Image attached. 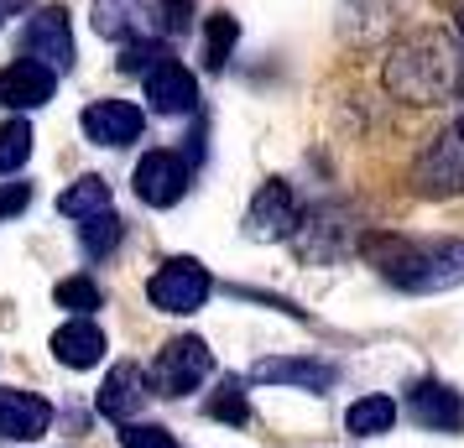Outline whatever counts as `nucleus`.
I'll return each mask as SVG.
<instances>
[{"instance_id":"nucleus-22","label":"nucleus","mask_w":464,"mask_h":448,"mask_svg":"<svg viewBox=\"0 0 464 448\" xmlns=\"http://www.w3.org/2000/svg\"><path fill=\"white\" fill-rule=\"evenodd\" d=\"M26 157H32V126L16 115V120H5V126H0V177L22 172Z\"/></svg>"},{"instance_id":"nucleus-5","label":"nucleus","mask_w":464,"mask_h":448,"mask_svg":"<svg viewBox=\"0 0 464 448\" xmlns=\"http://www.w3.org/2000/svg\"><path fill=\"white\" fill-rule=\"evenodd\" d=\"M209 370H214V355L198 334L168 339L157 365H151V391L157 396H188V391H198V386L209 381Z\"/></svg>"},{"instance_id":"nucleus-21","label":"nucleus","mask_w":464,"mask_h":448,"mask_svg":"<svg viewBox=\"0 0 464 448\" xmlns=\"http://www.w3.org/2000/svg\"><path fill=\"white\" fill-rule=\"evenodd\" d=\"M235 43H240V22H235V16H225V11H219V16H209V26H204V68H214V73H219V68L230 63Z\"/></svg>"},{"instance_id":"nucleus-2","label":"nucleus","mask_w":464,"mask_h":448,"mask_svg":"<svg viewBox=\"0 0 464 448\" xmlns=\"http://www.w3.org/2000/svg\"><path fill=\"white\" fill-rule=\"evenodd\" d=\"M459 47L443 32H422L386 58V89L401 94L407 105H439L449 94H459Z\"/></svg>"},{"instance_id":"nucleus-11","label":"nucleus","mask_w":464,"mask_h":448,"mask_svg":"<svg viewBox=\"0 0 464 448\" xmlns=\"http://www.w3.org/2000/svg\"><path fill=\"white\" fill-rule=\"evenodd\" d=\"M141 130H147V115L130 100H94L84 110V136L94 147H130L141 141Z\"/></svg>"},{"instance_id":"nucleus-20","label":"nucleus","mask_w":464,"mask_h":448,"mask_svg":"<svg viewBox=\"0 0 464 448\" xmlns=\"http://www.w3.org/2000/svg\"><path fill=\"white\" fill-rule=\"evenodd\" d=\"M58 209L68 214V219H89V214H100V209H110V183L105 177H79L73 188H63L58 193Z\"/></svg>"},{"instance_id":"nucleus-8","label":"nucleus","mask_w":464,"mask_h":448,"mask_svg":"<svg viewBox=\"0 0 464 448\" xmlns=\"http://www.w3.org/2000/svg\"><path fill=\"white\" fill-rule=\"evenodd\" d=\"M22 47H26L22 58H37V63H47L53 73L73 68V26H68L63 5H47V11H37V16H32V22H26Z\"/></svg>"},{"instance_id":"nucleus-23","label":"nucleus","mask_w":464,"mask_h":448,"mask_svg":"<svg viewBox=\"0 0 464 448\" xmlns=\"http://www.w3.org/2000/svg\"><path fill=\"white\" fill-rule=\"evenodd\" d=\"M53 302H58V308H68L73 319H89V313L105 302V292H100V281H89V277H68V281H58V287H53Z\"/></svg>"},{"instance_id":"nucleus-25","label":"nucleus","mask_w":464,"mask_h":448,"mask_svg":"<svg viewBox=\"0 0 464 448\" xmlns=\"http://www.w3.org/2000/svg\"><path fill=\"white\" fill-rule=\"evenodd\" d=\"M162 58H168V47L157 43V37H141V43H126V47H121L115 68H121V73H147V68L162 63Z\"/></svg>"},{"instance_id":"nucleus-6","label":"nucleus","mask_w":464,"mask_h":448,"mask_svg":"<svg viewBox=\"0 0 464 448\" xmlns=\"http://www.w3.org/2000/svg\"><path fill=\"white\" fill-rule=\"evenodd\" d=\"M209 292H214V281L193 256H168L147 281L151 308H162V313H198L209 302Z\"/></svg>"},{"instance_id":"nucleus-12","label":"nucleus","mask_w":464,"mask_h":448,"mask_svg":"<svg viewBox=\"0 0 464 448\" xmlns=\"http://www.w3.org/2000/svg\"><path fill=\"white\" fill-rule=\"evenodd\" d=\"M147 100L157 115H193L198 110V79L168 52L162 63L147 68Z\"/></svg>"},{"instance_id":"nucleus-15","label":"nucleus","mask_w":464,"mask_h":448,"mask_svg":"<svg viewBox=\"0 0 464 448\" xmlns=\"http://www.w3.org/2000/svg\"><path fill=\"white\" fill-rule=\"evenodd\" d=\"M47 344H53L58 365H68V370H89V365L105 360V334H100L94 319H68L63 329H53Z\"/></svg>"},{"instance_id":"nucleus-17","label":"nucleus","mask_w":464,"mask_h":448,"mask_svg":"<svg viewBox=\"0 0 464 448\" xmlns=\"http://www.w3.org/2000/svg\"><path fill=\"white\" fill-rule=\"evenodd\" d=\"M251 381L303 386V391H329V386H334V365H324V360H261L251 370Z\"/></svg>"},{"instance_id":"nucleus-28","label":"nucleus","mask_w":464,"mask_h":448,"mask_svg":"<svg viewBox=\"0 0 464 448\" xmlns=\"http://www.w3.org/2000/svg\"><path fill=\"white\" fill-rule=\"evenodd\" d=\"M26 5H32V0H0V22H5V16H16V11H26Z\"/></svg>"},{"instance_id":"nucleus-16","label":"nucleus","mask_w":464,"mask_h":448,"mask_svg":"<svg viewBox=\"0 0 464 448\" xmlns=\"http://www.w3.org/2000/svg\"><path fill=\"white\" fill-rule=\"evenodd\" d=\"M412 417L433 433H459L464 427V402L459 391H449L443 381H418L412 386Z\"/></svg>"},{"instance_id":"nucleus-14","label":"nucleus","mask_w":464,"mask_h":448,"mask_svg":"<svg viewBox=\"0 0 464 448\" xmlns=\"http://www.w3.org/2000/svg\"><path fill=\"white\" fill-rule=\"evenodd\" d=\"M147 376H141V365H115L105 376V386H100V412H105L110 423H130L141 406H147Z\"/></svg>"},{"instance_id":"nucleus-19","label":"nucleus","mask_w":464,"mask_h":448,"mask_svg":"<svg viewBox=\"0 0 464 448\" xmlns=\"http://www.w3.org/2000/svg\"><path fill=\"white\" fill-rule=\"evenodd\" d=\"M392 423H397V402H392V396H360V402L344 412V427H350L355 438L392 433Z\"/></svg>"},{"instance_id":"nucleus-29","label":"nucleus","mask_w":464,"mask_h":448,"mask_svg":"<svg viewBox=\"0 0 464 448\" xmlns=\"http://www.w3.org/2000/svg\"><path fill=\"white\" fill-rule=\"evenodd\" d=\"M459 37H464V11H459ZM459 63H464V47H459ZM459 94H464V73H459Z\"/></svg>"},{"instance_id":"nucleus-27","label":"nucleus","mask_w":464,"mask_h":448,"mask_svg":"<svg viewBox=\"0 0 464 448\" xmlns=\"http://www.w3.org/2000/svg\"><path fill=\"white\" fill-rule=\"evenodd\" d=\"M26 204H32V188L26 183H0V219H16Z\"/></svg>"},{"instance_id":"nucleus-24","label":"nucleus","mask_w":464,"mask_h":448,"mask_svg":"<svg viewBox=\"0 0 464 448\" xmlns=\"http://www.w3.org/2000/svg\"><path fill=\"white\" fill-rule=\"evenodd\" d=\"M209 417H219V423H235V427L251 423V406H246V391H240V381H235V376L209 396Z\"/></svg>"},{"instance_id":"nucleus-10","label":"nucleus","mask_w":464,"mask_h":448,"mask_svg":"<svg viewBox=\"0 0 464 448\" xmlns=\"http://www.w3.org/2000/svg\"><path fill=\"white\" fill-rule=\"evenodd\" d=\"M58 94V73L37 58H11L0 68V105L11 110H37Z\"/></svg>"},{"instance_id":"nucleus-4","label":"nucleus","mask_w":464,"mask_h":448,"mask_svg":"<svg viewBox=\"0 0 464 448\" xmlns=\"http://www.w3.org/2000/svg\"><path fill=\"white\" fill-rule=\"evenodd\" d=\"M412 188H418L422 198H454V193H464V115L418 151V162H412Z\"/></svg>"},{"instance_id":"nucleus-7","label":"nucleus","mask_w":464,"mask_h":448,"mask_svg":"<svg viewBox=\"0 0 464 448\" xmlns=\"http://www.w3.org/2000/svg\"><path fill=\"white\" fill-rule=\"evenodd\" d=\"M130 188H136V198L151 204V209H172V204L188 193V162H183L178 151H147V157L136 162V172H130Z\"/></svg>"},{"instance_id":"nucleus-18","label":"nucleus","mask_w":464,"mask_h":448,"mask_svg":"<svg viewBox=\"0 0 464 448\" xmlns=\"http://www.w3.org/2000/svg\"><path fill=\"white\" fill-rule=\"evenodd\" d=\"M121 240H126V219H121V214H110V209L89 214L84 224H79V245H84V256H94V261H105Z\"/></svg>"},{"instance_id":"nucleus-9","label":"nucleus","mask_w":464,"mask_h":448,"mask_svg":"<svg viewBox=\"0 0 464 448\" xmlns=\"http://www.w3.org/2000/svg\"><path fill=\"white\" fill-rule=\"evenodd\" d=\"M297 224H303V214H297V198L287 183H266L246 209V235L251 240H287Z\"/></svg>"},{"instance_id":"nucleus-3","label":"nucleus","mask_w":464,"mask_h":448,"mask_svg":"<svg viewBox=\"0 0 464 448\" xmlns=\"http://www.w3.org/2000/svg\"><path fill=\"white\" fill-rule=\"evenodd\" d=\"M94 32L115 43L178 37L193 26V0H94Z\"/></svg>"},{"instance_id":"nucleus-13","label":"nucleus","mask_w":464,"mask_h":448,"mask_svg":"<svg viewBox=\"0 0 464 448\" xmlns=\"http://www.w3.org/2000/svg\"><path fill=\"white\" fill-rule=\"evenodd\" d=\"M53 427V406L37 391H11L0 386V438L5 443H32Z\"/></svg>"},{"instance_id":"nucleus-26","label":"nucleus","mask_w":464,"mask_h":448,"mask_svg":"<svg viewBox=\"0 0 464 448\" xmlns=\"http://www.w3.org/2000/svg\"><path fill=\"white\" fill-rule=\"evenodd\" d=\"M121 448H178L168 427L151 423H121Z\"/></svg>"},{"instance_id":"nucleus-1","label":"nucleus","mask_w":464,"mask_h":448,"mask_svg":"<svg viewBox=\"0 0 464 448\" xmlns=\"http://www.w3.org/2000/svg\"><path fill=\"white\" fill-rule=\"evenodd\" d=\"M365 261L401 292H443L464 281V240H407V235H365Z\"/></svg>"}]
</instances>
